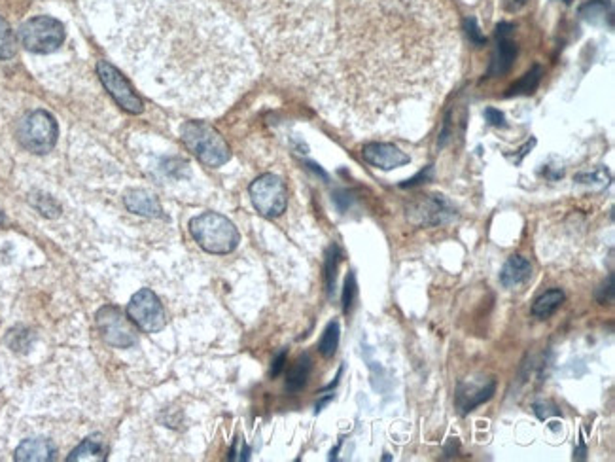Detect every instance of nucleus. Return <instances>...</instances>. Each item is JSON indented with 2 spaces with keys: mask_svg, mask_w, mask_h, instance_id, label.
<instances>
[{
  "mask_svg": "<svg viewBox=\"0 0 615 462\" xmlns=\"http://www.w3.org/2000/svg\"><path fill=\"white\" fill-rule=\"evenodd\" d=\"M526 3H528V0H502V8L507 14H515L521 8H524Z\"/></svg>",
  "mask_w": 615,
  "mask_h": 462,
  "instance_id": "nucleus-36",
  "label": "nucleus"
},
{
  "mask_svg": "<svg viewBox=\"0 0 615 462\" xmlns=\"http://www.w3.org/2000/svg\"><path fill=\"white\" fill-rule=\"evenodd\" d=\"M59 137L55 118L48 111H33L19 121L17 140L31 154H50Z\"/></svg>",
  "mask_w": 615,
  "mask_h": 462,
  "instance_id": "nucleus-7",
  "label": "nucleus"
},
{
  "mask_svg": "<svg viewBox=\"0 0 615 462\" xmlns=\"http://www.w3.org/2000/svg\"><path fill=\"white\" fill-rule=\"evenodd\" d=\"M57 458V448L48 438H29L15 449L17 462H50Z\"/></svg>",
  "mask_w": 615,
  "mask_h": 462,
  "instance_id": "nucleus-15",
  "label": "nucleus"
},
{
  "mask_svg": "<svg viewBox=\"0 0 615 462\" xmlns=\"http://www.w3.org/2000/svg\"><path fill=\"white\" fill-rule=\"evenodd\" d=\"M408 218L415 226H443L456 218V208L443 196H418L408 207Z\"/></svg>",
  "mask_w": 615,
  "mask_h": 462,
  "instance_id": "nucleus-12",
  "label": "nucleus"
},
{
  "mask_svg": "<svg viewBox=\"0 0 615 462\" xmlns=\"http://www.w3.org/2000/svg\"><path fill=\"white\" fill-rule=\"evenodd\" d=\"M495 390H496L495 381L460 385L458 394H456V404H458L462 413H470L477 406L489 402L491 398H493V394H495Z\"/></svg>",
  "mask_w": 615,
  "mask_h": 462,
  "instance_id": "nucleus-16",
  "label": "nucleus"
},
{
  "mask_svg": "<svg viewBox=\"0 0 615 462\" xmlns=\"http://www.w3.org/2000/svg\"><path fill=\"white\" fill-rule=\"evenodd\" d=\"M312 371V361L309 354H302L295 364L292 366V370L288 371L286 377V390L288 392H300L307 381H309V375Z\"/></svg>",
  "mask_w": 615,
  "mask_h": 462,
  "instance_id": "nucleus-20",
  "label": "nucleus"
},
{
  "mask_svg": "<svg viewBox=\"0 0 615 462\" xmlns=\"http://www.w3.org/2000/svg\"><path fill=\"white\" fill-rule=\"evenodd\" d=\"M540 80H542V67H533L530 69L517 83H514V86L510 88V91H507L505 95L507 97H512V95H528V93H534L536 88L540 86Z\"/></svg>",
  "mask_w": 615,
  "mask_h": 462,
  "instance_id": "nucleus-22",
  "label": "nucleus"
},
{
  "mask_svg": "<svg viewBox=\"0 0 615 462\" xmlns=\"http://www.w3.org/2000/svg\"><path fill=\"white\" fill-rule=\"evenodd\" d=\"M432 177V167H427V171H420L415 178H411V180H408V182H404V184H401V188H409V186H417V184H420V182H424V180H428Z\"/></svg>",
  "mask_w": 615,
  "mask_h": 462,
  "instance_id": "nucleus-37",
  "label": "nucleus"
},
{
  "mask_svg": "<svg viewBox=\"0 0 615 462\" xmlns=\"http://www.w3.org/2000/svg\"><path fill=\"white\" fill-rule=\"evenodd\" d=\"M17 53V38L5 17H0V59L6 61Z\"/></svg>",
  "mask_w": 615,
  "mask_h": 462,
  "instance_id": "nucleus-24",
  "label": "nucleus"
},
{
  "mask_svg": "<svg viewBox=\"0 0 615 462\" xmlns=\"http://www.w3.org/2000/svg\"><path fill=\"white\" fill-rule=\"evenodd\" d=\"M362 158L380 171H394L411 163V158L392 142H368L362 149Z\"/></svg>",
  "mask_w": 615,
  "mask_h": 462,
  "instance_id": "nucleus-13",
  "label": "nucleus"
},
{
  "mask_svg": "<svg viewBox=\"0 0 615 462\" xmlns=\"http://www.w3.org/2000/svg\"><path fill=\"white\" fill-rule=\"evenodd\" d=\"M265 57L286 76L316 82L335 40V0H243Z\"/></svg>",
  "mask_w": 615,
  "mask_h": 462,
  "instance_id": "nucleus-3",
  "label": "nucleus"
},
{
  "mask_svg": "<svg viewBox=\"0 0 615 462\" xmlns=\"http://www.w3.org/2000/svg\"><path fill=\"white\" fill-rule=\"evenodd\" d=\"M464 27H466V34H468V38H470V42H472V44H474V46H483V44H485V42H486V38L483 36L481 29L477 27V21H476L474 17H470V19H466V24H464Z\"/></svg>",
  "mask_w": 615,
  "mask_h": 462,
  "instance_id": "nucleus-32",
  "label": "nucleus"
},
{
  "mask_svg": "<svg viewBox=\"0 0 615 462\" xmlns=\"http://www.w3.org/2000/svg\"><path fill=\"white\" fill-rule=\"evenodd\" d=\"M284 362H286V352H281V354L277 356V361L273 362V368H271V377H277V375L283 371V368H284Z\"/></svg>",
  "mask_w": 615,
  "mask_h": 462,
  "instance_id": "nucleus-38",
  "label": "nucleus"
},
{
  "mask_svg": "<svg viewBox=\"0 0 615 462\" xmlns=\"http://www.w3.org/2000/svg\"><path fill=\"white\" fill-rule=\"evenodd\" d=\"M31 205L36 208V211L46 217V218H57L61 215V205L48 194H42V192H34L29 197Z\"/></svg>",
  "mask_w": 615,
  "mask_h": 462,
  "instance_id": "nucleus-26",
  "label": "nucleus"
},
{
  "mask_svg": "<svg viewBox=\"0 0 615 462\" xmlns=\"http://www.w3.org/2000/svg\"><path fill=\"white\" fill-rule=\"evenodd\" d=\"M456 451H458V442H456V439H449V444L445 446V449H443L445 457H453V455H456Z\"/></svg>",
  "mask_w": 615,
  "mask_h": 462,
  "instance_id": "nucleus-39",
  "label": "nucleus"
},
{
  "mask_svg": "<svg viewBox=\"0 0 615 462\" xmlns=\"http://www.w3.org/2000/svg\"><path fill=\"white\" fill-rule=\"evenodd\" d=\"M585 453H587V449H585V446H583V444H581V446H580V449H578V451H576V458H580V460H583V458H585Z\"/></svg>",
  "mask_w": 615,
  "mask_h": 462,
  "instance_id": "nucleus-40",
  "label": "nucleus"
},
{
  "mask_svg": "<svg viewBox=\"0 0 615 462\" xmlns=\"http://www.w3.org/2000/svg\"><path fill=\"white\" fill-rule=\"evenodd\" d=\"M611 14L610 3L604 0H595V3H589L581 8V15L591 21V24H599V21H606V17Z\"/></svg>",
  "mask_w": 615,
  "mask_h": 462,
  "instance_id": "nucleus-28",
  "label": "nucleus"
},
{
  "mask_svg": "<svg viewBox=\"0 0 615 462\" xmlns=\"http://www.w3.org/2000/svg\"><path fill=\"white\" fill-rule=\"evenodd\" d=\"M339 262H341V250H339L337 245H332L326 255V290H328L330 298H333V292H335Z\"/></svg>",
  "mask_w": 615,
  "mask_h": 462,
  "instance_id": "nucleus-27",
  "label": "nucleus"
},
{
  "mask_svg": "<svg viewBox=\"0 0 615 462\" xmlns=\"http://www.w3.org/2000/svg\"><path fill=\"white\" fill-rule=\"evenodd\" d=\"M97 74L104 86V90L111 93V97L120 104V107L131 114H142L144 102L133 90V86L114 65L109 61L97 63Z\"/></svg>",
  "mask_w": 615,
  "mask_h": 462,
  "instance_id": "nucleus-11",
  "label": "nucleus"
},
{
  "mask_svg": "<svg viewBox=\"0 0 615 462\" xmlns=\"http://www.w3.org/2000/svg\"><path fill=\"white\" fill-rule=\"evenodd\" d=\"M534 411H536V415L542 419V421H545V419H549V417H557V415H561V411L557 409V406H553V404H536L534 406Z\"/></svg>",
  "mask_w": 615,
  "mask_h": 462,
  "instance_id": "nucleus-34",
  "label": "nucleus"
},
{
  "mask_svg": "<svg viewBox=\"0 0 615 462\" xmlns=\"http://www.w3.org/2000/svg\"><path fill=\"white\" fill-rule=\"evenodd\" d=\"M613 273H610L608 279L602 283V286L597 290V302L599 303H611L613 302Z\"/></svg>",
  "mask_w": 615,
  "mask_h": 462,
  "instance_id": "nucleus-33",
  "label": "nucleus"
},
{
  "mask_svg": "<svg viewBox=\"0 0 615 462\" xmlns=\"http://www.w3.org/2000/svg\"><path fill=\"white\" fill-rule=\"evenodd\" d=\"M111 52L180 109H226L256 74L250 40L215 0H90Z\"/></svg>",
  "mask_w": 615,
  "mask_h": 462,
  "instance_id": "nucleus-2",
  "label": "nucleus"
},
{
  "mask_svg": "<svg viewBox=\"0 0 615 462\" xmlns=\"http://www.w3.org/2000/svg\"><path fill=\"white\" fill-rule=\"evenodd\" d=\"M574 180L580 182V184L592 186V188H599V190H602V188H606L610 184V175L604 169H595V171H591V173L576 175Z\"/></svg>",
  "mask_w": 615,
  "mask_h": 462,
  "instance_id": "nucleus-29",
  "label": "nucleus"
},
{
  "mask_svg": "<svg viewBox=\"0 0 615 462\" xmlns=\"http://www.w3.org/2000/svg\"><path fill=\"white\" fill-rule=\"evenodd\" d=\"M97 326L102 340L116 349H130L139 342L133 321L118 305L101 307L97 313Z\"/></svg>",
  "mask_w": 615,
  "mask_h": 462,
  "instance_id": "nucleus-9",
  "label": "nucleus"
},
{
  "mask_svg": "<svg viewBox=\"0 0 615 462\" xmlns=\"http://www.w3.org/2000/svg\"><path fill=\"white\" fill-rule=\"evenodd\" d=\"M127 317L133 321V324L139 330L146 333L161 332L167 322L161 300L150 288H140L130 300V305H127Z\"/></svg>",
  "mask_w": 615,
  "mask_h": 462,
  "instance_id": "nucleus-10",
  "label": "nucleus"
},
{
  "mask_svg": "<svg viewBox=\"0 0 615 462\" xmlns=\"http://www.w3.org/2000/svg\"><path fill=\"white\" fill-rule=\"evenodd\" d=\"M106 448L102 442V436L93 434L90 438L83 439V442L67 457L69 462H78V460H104Z\"/></svg>",
  "mask_w": 615,
  "mask_h": 462,
  "instance_id": "nucleus-19",
  "label": "nucleus"
},
{
  "mask_svg": "<svg viewBox=\"0 0 615 462\" xmlns=\"http://www.w3.org/2000/svg\"><path fill=\"white\" fill-rule=\"evenodd\" d=\"M17 38L27 52L33 53H53L57 52L62 42L67 38L65 25L59 19L50 15H36L27 19L24 25L19 27Z\"/></svg>",
  "mask_w": 615,
  "mask_h": 462,
  "instance_id": "nucleus-6",
  "label": "nucleus"
},
{
  "mask_svg": "<svg viewBox=\"0 0 615 462\" xmlns=\"http://www.w3.org/2000/svg\"><path fill=\"white\" fill-rule=\"evenodd\" d=\"M127 211L139 215V217H146V218H159L163 217V207L159 203V199L146 192V190H131L130 194L125 196L123 199Z\"/></svg>",
  "mask_w": 615,
  "mask_h": 462,
  "instance_id": "nucleus-17",
  "label": "nucleus"
},
{
  "mask_svg": "<svg viewBox=\"0 0 615 462\" xmlns=\"http://www.w3.org/2000/svg\"><path fill=\"white\" fill-rule=\"evenodd\" d=\"M339 338H341V330H339V322L333 321L326 326L321 343H318V351L324 356V359H332L339 347Z\"/></svg>",
  "mask_w": 615,
  "mask_h": 462,
  "instance_id": "nucleus-23",
  "label": "nucleus"
},
{
  "mask_svg": "<svg viewBox=\"0 0 615 462\" xmlns=\"http://www.w3.org/2000/svg\"><path fill=\"white\" fill-rule=\"evenodd\" d=\"M564 303V292L561 288H553V290H547L545 294L534 302L533 305V314L536 319H549L551 314H553L561 305Z\"/></svg>",
  "mask_w": 615,
  "mask_h": 462,
  "instance_id": "nucleus-21",
  "label": "nucleus"
},
{
  "mask_svg": "<svg viewBox=\"0 0 615 462\" xmlns=\"http://www.w3.org/2000/svg\"><path fill=\"white\" fill-rule=\"evenodd\" d=\"M485 118H486V121H489L491 125H496V128H504V125H505L504 114L500 111H496V109H486L485 111Z\"/></svg>",
  "mask_w": 615,
  "mask_h": 462,
  "instance_id": "nucleus-35",
  "label": "nucleus"
},
{
  "mask_svg": "<svg viewBox=\"0 0 615 462\" xmlns=\"http://www.w3.org/2000/svg\"><path fill=\"white\" fill-rule=\"evenodd\" d=\"M6 222V217H5V213L3 211H0V226H3Z\"/></svg>",
  "mask_w": 615,
  "mask_h": 462,
  "instance_id": "nucleus-41",
  "label": "nucleus"
},
{
  "mask_svg": "<svg viewBox=\"0 0 615 462\" xmlns=\"http://www.w3.org/2000/svg\"><path fill=\"white\" fill-rule=\"evenodd\" d=\"M33 340H34V335L31 330L24 328V326H15L8 332L6 335V343L12 351L15 352H27L33 345Z\"/></svg>",
  "mask_w": 615,
  "mask_h": 462,
  "instance_id": "nucleus-25",
  "label": "nucleus"
},
{
  "mask_svg": "<svg viewBox=\"0 0 615 462\" xmlns=\"http://www.w3.org/2000/svg\"><path fill=\"white\" fill-rule=\"evenodd\" d=\"M252 205L265 218H277L286 211L288 192L281 177L267 173L258 177L248 188Z\"/></svg>",
  "mask_w": 615,
  "mask_h": 462,
  "instance_id": "nucleus-8",
  "label": "nucleus"
},
{
  "mask_svg": "<svg viewBox=\"0 0 615 462\" xmlns=\"http://www.w3.org/2000/svg\"><path fill=\"white\" fill-rule=\"evenodd\" d=\"M356 294H358V284H356V277H354V273L351 271L349 275H347V281H345V288H343V311L349 313L354 305V300H356Z\"/></svg>",
  "mask_w": 615,
  "mask_h": 462,
  "instance_id": "nucleus-30",
  "label": "nucleus"
},
{
  "mask_svg": "<svg viewBox=\"0 0 615 462\" xmlns=\"http://www.w3.org/2000/svg\"><path fill=\"white\" fill-rule=\"evenodd\" d=\"M533 277V264L524 256L507 258L500 271V283L505 288H517Z\"/></svg>",
  "mask_w": 615,
  "mask_h": 462,
  "instance_id": "nucleus-18",
  "label": "nucleus"
},
{
  "mask_svg": "<svg viewBox=\"0 0 615 462\" xmlns=\"http://www.w3.org/2000/svg\"><path fill=\"white\" fill-rule=\"evenodd\" d=\"M182 142L207 167H222L231 159L226 139L205 121H186L180 128Z\"/></svg>",
  "mask_w": 615,
  "mask_h": 462,
  "instance_id": "nucleus-5",
  "label": "nucleus"
},
{
  "mask_svg": "<svg viewBox=\"0 0 615 462\" xmlns=\"http://www.w3.org/2000/svg\"><path fill=\"white\" fill-rule=\"evenodd\" d=\"M460 36L443 0H339L316 101L358 133H409L455 78Z\"/></svg>",
  "mask_w": 615,
  "mask_h": 462,
  "instance_id": "nucleus-1",
  "label": "nucleus"
},
{
  "mask_svg": "<svg viewBox=\"0 0 615 462\" xmlns=\"http://www.w3.org/2000/svg\"><path fill=\"white\" fill-rule=\"evenodd\" d=\"M566 3H570V0H566Z\"/></svg>",
  "mask_w": 615,
  "mask_h": 462,
  "instance_id": "nucleus-42",
  "label": "nucleus"
},
{
  "mask_svg": "<svg viewBox=\"0 0 615 462\" xmlns=\"http://www.w3.org/2000/svg\"><path fill=\"white\" fill-rule=\"evenodd\" d=\"M189 234L208 255H231L237 248L241 236L227 217L218 213H203L189 220Z\"/></svg>",
  "mask_w": 615,
  "mask_h": 462,
  "instance_id": "nucleus-4",
  "label": "nucleus"
},
{
  "mask_svg": "<svg viewBox=\"0 0 615 462\" xmlns=\"http://www.w3.org/2000/svg\"><path fill=\"white\" fill-rule=\"evenodd\" d=\"M163 171L167 175H171V177H177V178H182V177H187V163L182 161V159H167L163 161Z\"/></svg>",
  "mask_w": 615,
  "mask_h": 462,
  "instance_id": "nucleus-31",
  "label": "nucleus"
},
{
  "mask_svg": "<svg viewBox=\"0 0 615 462\" xmlns=\"http://www.w3.org/2000/svg\"><path fill=\"white\" fill-rule=\"evenodd\" d=\"M512 33L514 27L510 24H500L496 27V50L489 67V76H504L512 71L517 57V44Z\"/></svg>",
  "mask_w": 615,
  "mask_h": 462,
  "instance_id": "nucleus-14",
  "label": "nucleus"
}]
</instances>
